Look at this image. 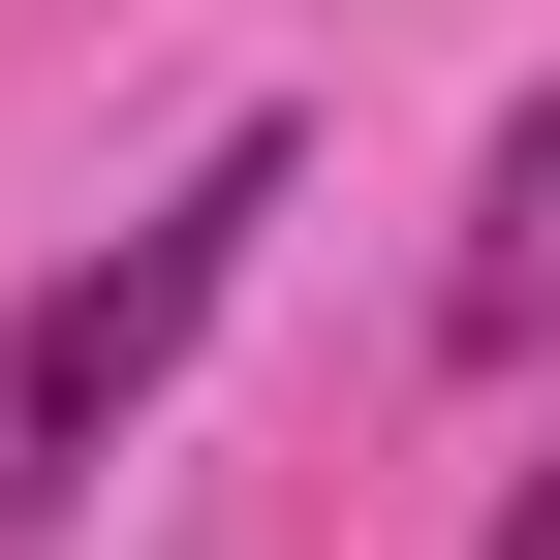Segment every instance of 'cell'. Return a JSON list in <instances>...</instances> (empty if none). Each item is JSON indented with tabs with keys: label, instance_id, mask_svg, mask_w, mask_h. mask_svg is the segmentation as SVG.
Masks as SVG:
<instances>
[{
	"label": "cell",
	"instance_id": "cell-1",
	"mask_svg": "<svg viewBox=\"0 0 560 560\" xmlns=\"http://www.w3.org/2000/svg\"><path fill=\"white\" fill-rule=\"evenodd\" d=\"M249 219H280V125H219V156L156 187L125 249H62V280H0V560H32L62 499H94L125 436H156V374L219 342V280H249Z\"/></svg>",
	"mask_w": 560,
	"mask_h": 560
},
{
	"label": "cell",
	"instance_id": "cell-2",
	"mask_svg": "<svg viewBox=\"0 0 560 560\" xmlns=\"http://www.w3.org/2000/svg\"><path fill=\"white\" fill-rule=\"evenodd\" d=\"M436 342H499V374L560 342V94L499 125V187H467V249H436Z\"/></svg>",
	"mask_w": 560,
	"mask_h": 560
},
{
	"label": "cell",
	"instance_id": "cell-3",
	"mask_svg": "<svg viewBox=\"0 0 560 560\" xmlns=\"http://www.w3.org/2000/svg\"><path fill=\"white\" fill-rule=\"evenodd\" d=\"M467 560H560V436H529V467H499V529H467Z\"/></svg>",
	"mask_w": 560,
	"mask_h": 560
}]
</instances>
